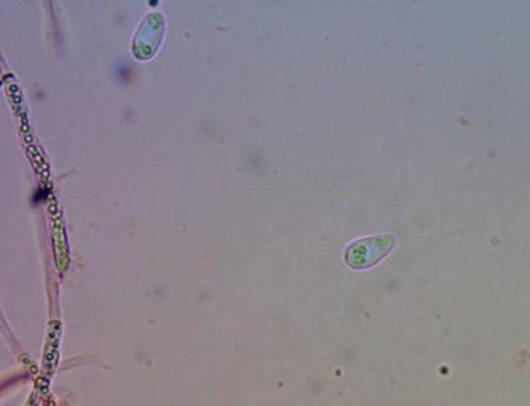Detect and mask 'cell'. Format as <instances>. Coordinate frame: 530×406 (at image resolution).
<instances>
[{"mask_svg": "<svg viewBox=\"0 0 530 406\" xmlns=\"http://www.w3.org/2000/svg\"><path fill=\"white\" fill-rule=\"evenodd\" d=\"M395 245V239L391 235H378L360 239L352 243L345 251L346 265L354 270L369 269L377 265L383 258L389 255Z\"/></svg>", "mask_w": 530, "mask_h": 406, "instance_id": "cell-1", "label": "cell"}]
</instances>
